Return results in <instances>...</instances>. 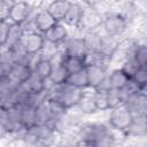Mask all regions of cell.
Wrapping results in <instances>:
<instances>
[{"instance_id": "603a6c76", "label": "cell", "mask_w": 147, "mask_h": 147, "mask_svg": "<svg viewBox=\"0 0 147 147\" xmlns=\"http://www.w3.org/2000/svg\"><path fill=\"white\" fill-rule=\"evenodd\" d=\"M60 51V45H56L54 42H51L48 40L44 41V45L39 52V55L41 59L44 60H48V61H54L59 54Z\"/></svg>"}, {"instance_id": "836d02e7", "label": "cell", "mask_w": 147, "mask_h": 147, "mask_svg": "<svg viewBox=\"0 0 147 147\" xmlns=\"http://www.w3.org/2000/svg\"><path fill=\"white\" fill-rule=\"evenodd\" d=\"M9 9H10V2H8L7 0L0 2V21L9 20Z\"/></svg>"}, {"instance_id": "277c9868", "label": "cell", "mask_w": 147, "mask_h": 147, "mask_svg": "<svg viewBox=\"0 0 147 147\" xmlns=\"http://www.w3.org/2000/svg\"><path fill=\"white\" fill-rule=\"evenodd\" d=\"M101 24H102V15L93 7L85 6L79 24L77 26V31L79 33L85 31H92L101 26Z\"/></svg>"}, {"instance_id": "ac0fdd59", "label": "cell", "mask_w": 147, "mask_h": 147, "mask_svg": "<svg viewBox=\"0 0 147 147\" xmlns=\"http://www.w3.org/2000/svg\"><path fill=\"white\" fill-rule=\"evenodd\" d=\"M107 77H108L109 86L113 87V88H121V87H123L127 83V80L130 79L127 77V75L119 67L109 68Z\"/></svg>"}, {"instance_id": "f1b7e54d", "label": "cell", "mask_w": 147, "mask_h": 147, "mask_svg": "<svg viewBox=\"0 0 147 147\" xmlns=\"http://www.w3.org/2000/svg\"><path fill=\"white\" fill-rule=\"evenodd\" d=\"M93 98L94 102L96 106V109L102 111V110H108V100H107V90H100V88H94L93 90Z\"/></svg>"}, {"instance_id": "d590c367", "label": "cell", "mask_w": 147, "mask_h": 147, "mask_svg": "<svg viewBox=\"0 0 147 147\" xmlns=\"http://www.w3.org/2000/svg\"><path fill=\"white\" fill-rule=\"evenodd\" d=\"M7 74H8V69H7L5 65H2V64L0 63V78L3 77V76H6Z\"/></svg>"}, {"instance_id": "ffe728a7", "label": "cell", "mask_w": 147, "mask_h": 147, "mask_svg": "<svg viewBox=\"0 0 147 147\" xmlns=\"http://www.w3.org/2000/svg\"><path fill=\"white\" fill-rule=\"evenodd\" d=\"M52 63H53V65H52V70H51V74L48 76V79L53 84H56V85L65 83L67 78L69 76V72L67 71L64 65L59 61H55Z\"/></svg>"}, {"instance_id": "74e56055", "label": "cell", "mask_w": 147, "mask_h": 147, "mask_svg": "<svg viewBox=\"0 0 147 147\" xmlns=\"http://www.w3.org/2000/svg\"><path fill=\"white\" fill-rule=\"evenodd\" d=\"M2 1H6V0H0V2H2Z\"/></svg>"}, {"instance_id": "ba28073f", "label": "cell", "mask_w": 147, "mask_h": 147, "mask_svg": "<svg viewBox=\"0 0 147 147\" xmlns=\"http://www.w3.org/2000/svg\"><path fill=\"white\" fill-rule=\"evenodd\" d=\"M124 105L133 116H147V93L138 92L131 95Z\"/></svg>"}, {"instance_id": "5b68a950", "label": "cell", "mask_w": 147, "mask_h": 147, "mask_svg": "<svg viewBox=\"0 0 147 147\" xmlns=\"http://www.w3.org/2000/svg\"><path fill=\"white\" fill-rule=\"evenodd\" d=\"M34 6L29 5L28 1L25 0H18L15 2L10 3V9H9V22L10 23H16V24H23L29 17L32 11V8Z\"/></svg>"}, {"instance_id": "7a4b0ae2", "label": "cell", "mask_w": 147, "mask_h": 147, "mask_svg": "<svg viewBox=\"0 0 147 147\" xmlns=\"http://www.w3.org/2000/svg\"><path fill=\"white\" fill-rule=\"evenodd\" d=\"M132 119L133 115L124 103H121L117 107H114L108 110L107 124L116 131L124 132L131 124Z\"/></svg>"}, {"instance_id": "5bb4252c", "label": "cell", "mask_w": 147, "mask_h": 147, "mask_svg": "<svg viewBox=\"0 0 147 147\" xmlns=\"http://www.w3.org/2000/svg\"><path fill=\"white\" fill-rule=\"evenodd\" d=\"M122 39H123V38L103 33V34L101 36V41H100V49H99V52H100L105 57H107V59L109 60V59L114 55V53L118 49Z\"/></svg>"}, {"instance_id": "44dd1931", "label": "cell", "mask_w": 147, "mask_h": 147, "mask_svg": "<svg viewBox=\"0 0 147 147\" xmlns=\"http://www.w3.org/2000/svg\"><path fill=\"white\" fill-rule=\"evenodd\" d=\"M22 85L26 88L29 93H39V92L45 91V79L39 77L33 71Z\"/></svg>"}, {"instance_id": "cb8c5ba5", "label": "cell", "mask_w": 147, "mask_h": 147, "mask_svg": "<svg viewBox=\"0 0 147 147\" xmlns=\"http://www.w3.org/2000/svg\"><path fill=\"white\" fill-rule=\"evenodd\" d=\"M83 57L86 65H103L109 69V60L100 52H86Z\"/></svg>"}, {"instance_id": "4316f807", "label": "cell", "mask_w": 147, "mask_h": 147, "mask_svg": "<svg viewBox=\"0 0 147 147\" xmlns=\"http://www.w3.org/2000/svg\"><path fill=\"white\" fill-rule=\"evenodd\" d=\"M52 65H53L52 61L40 59V60L36 63V65L33 67L32 71H33L34 74H37L39 77H41V78L46 79V78H48V76H49V74H51Z\"/></svg>"}, {"instance_id": "52a82bcc", "label": "cell", "mask_w": 147, "mask_h": 147, "mask_svg": "<svg viewBox=\"0 0 147 147\" xmlns=\"http://www.w3.org/2000/svg\"><path fill=\"white\" fill-rule=\"evenodd\" d=\"M44 41H45V38L42 33L38 31H28L23 33L20 42L26 53L33 54V53L40 52L44 45Z\"/></svg>"}, {"instance_id": "30bf717a", "label": "cell", "mask_w": 147, "mask_h": 147, "mask_svg": "<svg viewBox=\"0 0 147 147\" xmlns=\"http://www.w3.org/2000/svg\"><path fill=\"white\" fill-rule=\"evenodd\" d=\"M76 108L86 117L92 116L93 114H95L98 111L95 102H94V98H93V88L86 87L83 90V94H82Z\"/></svg>"}, {"instance_id": "f546056e", "label": "cell", "mask_w": 147, "mask_h": 147, "mask_svg": "<svg viewBox=\"0 0 147 147\" xmlns=\"http://www.w3.org/2000/svg\"><path fill=\"white\" fill-rule=\"evenodd\" d=\"M131 79L133 82H136L140 87L142 88H147V67H142L140 65L136 72L133 74V76L131 77Z\"/></svg>"}, {"instance_id": "7c38bea8", "label": "cell", "mask_w": 147, "mask_h": 147, "mask_svg": "<svg viewBox=\"0 0 147 147\" xmlns=\"http://www.w3.org/2000/svg\"><path fill=\"white\" fill-rule=\"evenodd\" d=\"M86 76H87V87L96 88L106 78L108 74V68L103 65H86Z\"/></svg>"}, {"instance_id": "6da1fadb", "label": "cell", "mask_w": 147, "mask_h": 147, "mask_svg": "<svg viewBox=\"0 0 147 147\" xmlns=\"http://www.w3.org/2000/svg\"><path fill=\"white\" fill-rule=\"evenodd\" d=\"M102 29L107 34L125 38L129 36V24L118 11H108L102 16Z\"/></svg>"}, {"instance_id": "4fadbf2b", "label": "cell", "mask_w": 147, "mask_h": 147, "mask_svg": "<svg viewBox=\"0 0 147 147\" xmlns=\"http://www.w3.org/2000/svg\"><path fill=\"white\" fill-rule=\"evenodd\" d=\"M106 33L102 29V25L99 26L95 30L92 31H85L82 32V39L84 41L86 52H99L100 49V41H101V36Z\"/></svg>"}, {"instance_id": "8992f818", "label": "cell", "mask_w": 147, "mask_h": 147, "mask_svg": "<svg viewBox=\"0 0 147 147\" xmlns=\"http://www.w3.org/2000/svg\"><path fill=\"white\" fill-rule=\"evenodd\" d=\"M125 139L147 138V116H133L131 124L123 132Z\"/></svg>"}, {"instance_id": "8fae6325", "label": "cell", "mask_w": 147, "mask_h": 147, "mask_svg": "<svg viewBox=\"0 0 147 147\" xmlns=\"http://www.w3.org/2000/svg\"><path fill=\"white\" fill-rule=\"evenodd\" d=\"M84 7L85 6L80 2H71L68 11L65 13V15L61 22H63L64 25H67L69 28V30H77Z\"/></svg>"}, {"instance_id": "e0dca14e", "label": "cell", "mask_w": 147, "mask_h": 147, "mask_svg": "<svg viewBox=\"0 0 147 147\" xmlns=\"http://www.w3.org/2000/svg\"><path fill=\"white\" fill-rule=\"evenodd\" d=\"M70 3L71 2L69 0H51L45 7V9L54 17L56 22H61L65 13L68 11Z\"/></svg>"}, {"instance_id": "e575fe53", "label": "cell", "mask_w": 147, "mask_h": 147, "mask_svg": "<svg viewBox=\"0 0 147 147\" xmlns=\"http://www.w3.org/2000/svg\"><path fill=\"white\" fill-rule=\"evenodd\" d=\"M141 13L146 14V9H147V0H130Z\"/></svg>"}, {"instance_id": "1f68e13d", "label": "cell", "mask_w": 147, "mask_h": 147, "mask_svg": "<svg viewBox=\"0 0 147 147\" xmlns=\"http://www.w3.org/2000/svg\"><path fill=\"white\" fill-rule=\"evenodd\" d=\"M140 65L137 63V61L134 59H126L123 61V63L119 65V68L127 75L129 78H131L133 76V74L136 72V70L139 68Z\"/></svg>"}, {"instance_id": "2e32d148", "label": "cell", "mask_w": 147, "mask_h": 147, "mask_svg": "<svg viewBox=\"0 0 147 147\" xmlns=\"http://www.w3.org/2000/svg\"><path fill=\"white\" fill-rule=\"evenodd\" d=\"M31 74H32V69L29 65L22 63H14L9 68L7 75L16 85H21L29 78Z\"/></svg>"}, {"instance_id": "9c48e42d", "label": "cell", "mask_w": 147, "mask_h": 147, "mask_svg": "<svg viewBox=\"0 0 147 147\" xmlns=\"http://www.w3.org/2000/svg\"><path fill=\"white\" fill-rule=\"evenodd\" d=\"M70 30L67 25H64L63 22H55L44 34L45 40H48L51 42H54L56 45H61L67 37L69 36Z\"/></svg>"}, {"instance_id": "484cf974", "label": "cell", "mask_w": 147, "mask_h": 147, "mask_svg": "<svg viewBox=\"0 0 147 147\" xmlns=\"http://www.w3.org/2000/svg\"><path fill=\"white\" fill-rule=\"evenodd\" d=\"M65 83H68V84H70V85H72V86L79 87V88H82V90L86 88V87H87L86 70L83 69V70H79V71H77V72L69 74V76H68Z\"/></svg>"}, {"instance_id": "9a60e30c", "label": "cell", "mask_w": 147, "mask_h": 147, "mask_svg": "<svg viewBox=\"0 0 147 147\" xmlns=\"http://www.w3.org/2000/svg\"><path fill=\"white\" fill-rule=\"evenodd\" d=\"M55 22L56 21L54 20V17L45 8H39L33 17L34 29L40 33H45Z\"/></svg>"}, {"instance_id": "d4e9b609", "label": "cell", "mask_w": 147, "mask_h": 147, "mask_svg": "<svg viewBox=\"0 0 147 147\" xmlns=\"http://www.w3.org/2000/svg\"><path fill=\"white\" fill-rule=\"evenodd\" d=\"M52 121V114L48 105V100L36 108V124H49Z\"/></svg>"}, {"instance_id": "d6986e66", "label": "cell", "mask_w": 147, "mask_h": 147, "mask_svg": "<svg viewBox=\"0 0 147 147\" xmlns=\"http://www.w3.org/2000/svg\"><path fill=\"white\" fill-rule=\"evenodd\" d=\"M20 109V122L25 127H31L36 124V108L29 106L28 103H17Z\"/></svg>"}, {"instance_id": "7402d4cb", "label": "cell", "mask_w": 147, "mask_h": 147, "mask_svg": "<svg viewBox=\"0 0 147 147\" xmlns=\"http://www.w3.org/2000/svg\"><path fill=\"white\" fill-rule=\"evenodd\" d=\"M24 33L23 26L21 24H16V23H10L9 24V30H8V34H7V40L5 44V47H13L16 44H18L21 41V38Z\"/></svg>"}, {"instance_id": "3957f363", "label": "cell", "mask_w": 147, "mask_h": 147, "mask_svg": "<svg viewBox=\"0 0 147 147\" xmlns=\"http://www.w3.org/2000/svg\"><path fill=\"white\" fill-rule=\"evenodd\" d=\"M74 32L75 33L70 31L67 39L60 45V51L63 55L67 56H84L86 53V48L82 36L77 30H74Z\"/></svg>"}, {"instance_id": "83f0119b", "label": "cell", "mask_w": 147, "mask_h": 147, "mask_svg": "<svg viewBox=\"0 0 147 147\" xmlns=\"http://www.w3.org/2000/svg\"><path fill=\"white\" fill-rule=\"evenodd\" d=\"M133 59L137 61V63L139 65L147 67V44H146V40H139Z\"/></svg>"}, {"instance_id": "8d00e7d4", "label": "cell", "mask_w": 147, "mask_h": 147, "mask_svg": "<svg viewBox=\"0 0 147 147\" xmlns=\"http://www.w3.org/2000/svg\"><path fill=\"white\" fill-rule=\"evenodd\" d=\"M7 1H8V2H10V3H11V2H15V1H18V0H7Z\"/></svg>"}, {"instance_id": "4dcf8cb0", "label": "cell", "mask_w": 147, "mask_h": 147, "mask_svg": "<svg viewBox=\"0 0 147 147\" xmlns=\"http://www.w3.org/2000/svg\"><path fill=\"white\" fill-rule=\"evenodd\" d=\"M107 100H108V108L109 109L117 107L118 105L123 103L118 88H113V87L108 88L107 90Z\"/></svg>"}, {"instance_id": "d6a6232c", "label": "cell", "mask_w": 147, "mask_h": 147, "mask_svg": "<svg viewBox=\"0 0 147 147\" xmlns=\"http://www.w3.org/2000/svg\"><path fill=\"white\" fill-rule=\"evenodd\" d=\"M9 24H10L9 21H0V47L5 46V44H6Z\"/></svg>"}]
</instances>
